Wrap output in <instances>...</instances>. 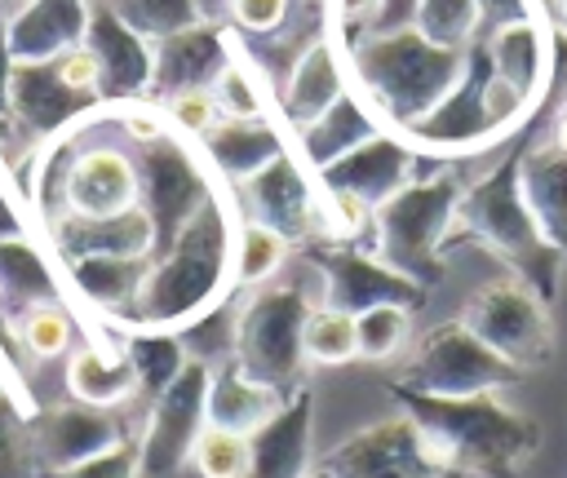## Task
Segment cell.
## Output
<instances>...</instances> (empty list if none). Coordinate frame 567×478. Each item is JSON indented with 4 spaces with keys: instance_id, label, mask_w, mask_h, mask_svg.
<instances>
[{
    "instance_id": "6da1fadb",
    "label": "cell",
    "mask_w": 567,
    "mask_h": 478,
    "mask_svg": "<svg viewBox=\"0 0 567 478\" xmlns=\"http://www.w3.org/2000/svg\"><path fill=\"white\" fill-rule=\"evenodd\" d=\"M235 235H239L235 204L213 190L177 230L173 248L151 261L128 310H120L106 323H115L120 332H182L221 301H230L239 292Z\"/></svg>"
},
{
    "instance_id": "7a4b0ae2",
    "label": "cell",
    "mask_w": 567,
    "mask_h": 478,
    "mask_svg": "<svg viewBox=\"0 0 567 478\" xmlns=\"http://www.w3.org/2000/svg\"><path fill=\"white\" fill-rule=\"evenodd\" d=\"M390 398L399 403V412L416 420L439 465L461 478H518V469L540 447V425L514 412L509 403H501L496 389L443 398V394H421L394 381Z\"/></svg>"
},
{
    "instance_id": "3957f363",
    "label": "cell",
    "mask_w": 567,
    "mask_h": 478,
    "mask_svg": "<svg viewBox=\"0 0 567 478\" xmlns=\"http://www.w3.org/2000/svg\"><path fill=\"white\" fill-rule=\"evenodd\" d=\"M292 270H279L261 288H239L235 323H230V358L244 376L292 394L306 385V319L319 305V274L301 252L288 257Z\"/></svg>"
},
{
    "instance_id": "277c9868",
    "label": "cell",
    "mask_w": 567,
    "mask_h": 478,
    "mask_svg": "<svg viewBox=\"0 0 567 478\" xmlns=\"http://www.w3.org/2000/svg\"><path fill=\"white\" fill-rule=\"evenodd\" d=\"M456 235L470 239V243H478V248H487L496 261H505L509 274H518L523 283H532L545 301L558 297L567 257L545 239L540 221L532 217L527 195H523V181H518V159H505L496 173H487L483 181H474L470 190H461L443 252L452 248Z\"/></svg>"
},
{
    "instance_id": "5b68a950",
    "label": "cell",
    "mask_w": 567,
    "mask_h": 478,
    "mask_svg": "<svg viewBox=\"0 0 567 478\" xmlns=\"http://www.w3.org/2000/svg\"><path fill=\"white\" fill-rule=\"evenodd\" d=\"M456 199L461 186L447 173L430 181H408L372 208V252L421 288H439L447 274L443 243L456 217Z\"/></svg>"
},
{
    "instance_id": "8992f818",
    "label": "cell",
    "mask_w": 567,
    "mask_h": 478,
    "mask_svg": "<svg viewBox=\"0 0 567 478\" xmlns=\"http://www.w3.org/2000/svg\"><path fill=\"white\" fill-rule=\"evenodd\" d=\"M359 75L372 89V102H381L385 115L399 124H412L425 106H434L456 75H465V49L430 44L421 31L377 35L359 53Z\"/></svg>"
},
{
    "instance_id": "52a82bcc",
    "label": "cell",
    "mask_w": 567,
    "mask_h": 478,
    "mask_svg": "<svg viewBox=\"0 0 567 478\" xmlns=\"http://www.w3.org/2000/svg\"><path fill=\"white\" fill-rule=\"evenodd\" d=\"M461 323L487 345L496 350L505 363H514L518 372H536L554 358V319H549V301L523 283L518 274L492 279L483 283L465 310Z\"/></svg>"
},
{
    "instance_id": "ba28073f",
    "label": "cell",
    "mask_w": 567,
    "mask_h": 478,
    "mask_svg": "<svg viewBox=\"0 0 567 478\" xmlns=\"http://www.w3.org/2000/svg\"><path fill=\"white\" fill-rule=\"evenodd\" d=\"M527 372L505 363L496 350H487L461 319H447L421 336L412 358L399 372V385L421 389V394H443V398H465V394H492L518 385Z\"/></svg>"
},
{
    "instance_id": "9c48e42d",
    "label": "cell",
    "mask_w": 567,
    "mask_h": 478,
    "mask_svg": "<svg viewBox=\"0 0 567 478\" xmlns=\"http://www.w3.org/2000/svg\"><path fill=\"white\" fill-rule=\"evenodd\" d=\"M310 270L319 274V305L346 310V314H363L372 305H421L430 297V288H421L416 279H408L403 270L385 266L372 248L359 243H306L297 248Z\"/></svg>"
},
{
    "instance_id": "30bf717a",
    "label": "cell",
    "mask_w": 567,
    "mask_h": 478,
    "mask_svg": "<svg viewBox=\"0 0 567 478\" xmlns=\"http://www.w3.org/2000/svg\"><path fill=\"white\" fill-rule=\"evenodd\" d=\"M208 376H213V363L190 358L177 372V381L146 403V425L137 438L142 478H177L182 465L190 460V447L208 425Z\"/></svg>"
},
{
    "instance_id": "8fae6325",
    "label": "cell",
    "mask_w": 567,
    "mask_h": 478,
    "mask_svg": "<svg viewBox=\"0 0 567 478\" xmlns=\"http://www.w3.org/2000/svg\"><path fill=\"white\" fill-rule=\"evenodd\" d=\"M244 221H261L270 230H279L292 248L306 243H328V208L319 199V190L310 186V177L297 168V159L284 150L275 155L266 168H257L252 177L235 181Z\"/></svg>"
},
{
    "instance_id": "7c38bea8",
    "label": "cell",
    "mask_w": 567,
    "mask_h": 478,
    "mask_svg": "<svg viewBox=\"0 0 567 478\" xmlns=\"http://www.w3.org/2000/svg\"><path fill=\"white\" fill-rule=\"evenodd\" d=\"M319 469L328 478H461L439 465V456L425 447L416 420L408 412H394L346 443H337Z\"/></svg>"
},
{
    "instance_id": "4fadbf2b",
    "label": "cell",
    "mask_w": 567,
    "mask_h": 478,
    "mask_svg": "<svg viewBox=\"0 0 567 478\" xmlns=\"http://www.w3.org/2000/svg\"><path fill=\"white\" fill-rule=\"evenodd\" d=\"M137 168H142V212L151 217V230H155V243H151V261H155L173 248L177 230L190 221V212L217 186L190 159V150H182L173 137H159V142L142 146Z\"/></svg>"
},
{
    "instance_id": "5bb4252c",
    "label": "cell",
    "mask_w": 567,
    "mask_h": 478,
    "mask_svg": "<svg viewBox=\"0 0 567 478\" xmlns=\"http://www.w3.org/2000/svg\"><path fill=\"white\" fill-rule=\"evenodd\" d=\"M27 429H31L35 465L44 474H66L80 460H89V456L128 438V425L120 420V407H89V403L49 407L35 420H27Z\"/></svg>"
},
{
    "instance_id": "9a60e30c",
    "label": "cell",
    "mask_w": 567,
    "mask_h": 478,
    "mask_svg": "<svg viewBox=\"0 0 567 478\" xmlns=\"http://www.w3.org/2000/svg\"><path fill=\"white\" fill-rule=\"evenodd\" d=\"M310 429H315V389L297 385L284 407L248 434V465L239 478H310Z\"/></svg>"
},
{
    "instance_id": "2e32d148",
    "label": "cell",
    "mask_w": 567,
    "mask_h": 478,
    "mask_svg": "<svg viewBox=\"0 0 567 478\" xmlns=\"http://www.w3.org/2000/svg\"><path fill=\"white\" fill-rule=\"evenodd\" d=\"M97 97H84L75 89H66L53 71L49 58L40 62H13V80H9V111L13 119L44 146L49 137H58L62 128H71L75 119H84L89 111H97Z\"/></svg>"
},
{
    "instance_id": "e0dca14e",
    "label": "cell",
    "mask_w": 567,
    "mask_h": 478,
    "mask_svg": "<svg viewBox=\"0 0 567 478\" xmlns=\"http://www.w3.org/2000/svg\"><path fill=\"white\" fill-rule=\"evenodd\" d=\"M408 168H412V150L390 142V137H368L354 150H346L341 159H332L328 168H319V186L323 190H346L359 195L363 204H381L394 190L408 186Z\"/></svg>"
},
{
    "instance_id": "ac0fdd59",
    "label": "cell",
    "mask_w": 567,
    "mask_h": 478,
    "mask_svg": "<svg viewBox=\"0 0 567 478\" xmlns=\"http://www.w3.org/2000/svg\"><path fill=\"white\" fill-rule=\"evenodd\" d=\"M226 49H221V35L213 27H186V31H173L164 40L151 44V89L159 97L177 93V89H195V84H213L217 71L226 66Z\"/></svg>"
},
{
    "instance_id": "d6986e66",
    "label": "cell",
    "mask_w": 567,
    "mask_h": 478,
    "mask_svg": "<svg viewBox=\"0 0 567 478\" xmlns=\"http://www.w3.org/2000/svg\"><path fill=\"white\" fill-rule=\"evenodd\" d=\"M84 22H89V0H31L13 18H4L9 53L13 62L53 58L84 40Z\"/></svg>"
},
{
    "instance_id": "ffe728a7",
    "label": "cell",
    "mask_w": 567,
    "mask_h": 478,
    "mask_svg": "<svg viewBox=\"0 0 567 478\" xmlns=\"http://www.w3.org/2000/svg\"><path fill=\"white\" fill-rule=\"evenodd\" d=\"M284 398L288 394L244 376L235 358H221V363H213V376H208V425L252 434L284 407Z\"/></svg>"
},
{
    "instance_id": "44dd1931",
    "label": "cell",
    "mask_w": 567,
    "mask_h": 478,
    "mask_svg": "<svg viewBox=\"0 0 567 478\" xmlns=\"http://www.w3.org/2000/svg\"><path fill=\"white\" fill-rule=\"evenodd\" d=\"M518 181L545 239L567 257V155L549 142L518 159Z\"/></svg>"
},
{
    "instance_id": "7402d4cb",
    "label": "cell",
    "mask_w": 567,
    "mask_h": 478,
    "mask_svg": "<svg viewBox=\"0 0 567 478\" xmlns=\"http://www.w3.org/2000/svg\"><path fill=\"white\" fill-rule=\"evenodd\" d=\"M66 389L75 403H89V407H124L137 398V372H133L124 345H115V350L84 345L66 363Z\"/></svg>"
},
{
    "instance_id": "603a6c76",
    "label": "cell",
    "mask_w": 567,
    "mask_h": 478,
    "mask_svg": "<svg viewBox=\"0 0 567 478\" xmlns=\"http://www.w3.org/2000/svg\"><path fill=\"white\" fill-rule=\"evenodd\" d=\"M208 159L217 164V173H226L230 181L252 177L257 168H266L275 155H284V137L266 124V119H217L204 137Z\"/></svg>"
},
{
    "instance_id": "cb8c5ba5",
    "label": "cell",
    "mask_w": 567,
    "mask_h": 478,
    "mask_svg": "<svg viewBox=\"0 0 567 478\" xmlns=\"http://www.w3.org/2000/svg\"><path fill=\"white\" fill-rule=\"evenodd\" d=\"M66 270H71L75 292L93 310H102V319H115L137 297V288L151 270V257H80Z\"/></svg>"
},
{
    "instance_id": "d4e9b609",
    "label": "cell",
    "mask_w": 567,
    "mask_h": 478,
    "mask_svg": "<svg viewBox=\"0 0 567 478\" xmlns=\"http://www.w3.org/2000/svg\"><path fill=\"white\" fill-rule=\"evenodd\" d=\"M120 345H124V354L137 372V398L142 403L159 398L177 381V372L190 363L186 341L177 332H124Z\"/></svg>"
},
{
    "instance_id": "484cf974",
    "label": "cell",
    "mask_w": 567,
    "mask_h": 478,
    "mask_svg": "<svg viewBox=\"0 0 567 478\" xmlns=\"http://www.w3.org/2000/svg\"><path fill=\"white\" fill-rule=\"evenodd\" d=\"M297 133H301L306 159H310L315 168H328L332 159H341L346 150H354L359 142H368V137H372V124H368L363 106H354L350 97H337L319 119L301 124Z\"/></svg>"
},
{
    "instance_id": "4316f807",
    "label": "cell",
    "mask_w": 567,
    "mask_h": 478,
    "mask_svg": "<svg viewBox=\"0 0 567 478\" xmlns=\"http://www.w3.org/2000/svg\"><path fill=\"white\" fill-rule=\"evenodd\" d=\"M292 257V243L261 226V221H239V235H235V283L239 288H261L270 283Z\"/></svg>"
},
{
    "instance_id": "83f0119b",
    "label": "cell",
    "mask_w": 567,
    "mask_h": 478,
    "mask_svg": "<svg viewBox=\"0 0 567 478\" xmlns=\"http://www.w3.org/2000/svg\"><path fill=\"white\" fill-rule=\"evenodd\" d=\"M337 93H341V80H337L332 53H328V49H310V53L301 58L292 84H288V115H292V124L301 128V124L319 119V115L337 102Z\"/></svg>"
},
{
    "instance_id": "f1b7e54d",
    "label": "cell",
    "mask_w": 567,
    "mask_h": 478,
    "mask_svg": "<svg viewBox=\"0 0 567 478\" xmlns=\"http://www.w3.org/2000/svg\"><path fill=\"white\" fill-rule=\"evenodd\" d=\"M301 345H306V363L341 367V363L359 358V323H354V314H346V310L315 305L310 319H306Z\"/></svg>"
},
{
    "instance_id": "f546056e",
    "label": "cell",
    "mask_w": 567,
    "mask_h": 478,
    "mask_svg": "<svg viewBox=\"0 0 567 478\" xmlns=\"http://www.w3.org/2000/svg\"><path fill=\"white\" fill-rule=\"evenodd\" d=\"M13 328H18L22 350L31 358H62L71 350V341H75V319H71V310L62 301H40V305L22 310L13 319Z\"/></svg>"
},
{
    "instance_id": "4dcf8cb0",
    "label": "cell",
    "mask_w": 567,
    "mask_h": 478,
    "mask_svg": "<svg viewBox=\"0 0 567 478\" xmlns=\"http://www.w3.org/2000/svg\"><path fill=\"white\" fill-rule=\"evenodd\" d=\"M111 9L124 18V27H133L151 44L173 35V31H186V27L204 22L195 0H111Z\"/></svg>"
},
{
    "instance_id": "1f68e13d",
    "label": "cell",
    "mask_w": 567,
    "mask_h": 478,
    "mask_svg": "<svg viewBox=\"0 0 567 478\" xmlns=\"http://www.w3.org/2000/svg\"><path fill=\"white\" fill-rule=\"evenodd\" d=\"M478 27V0H421L416 4V31L430 44L465 49Z\"/></svg>"
},
{
    "instance_id": "d6a6232c",
    "label": "cell",
    "mask_w": 567,
    "mask_h": 478,
    "mask_svg": "<svg viewBox=\"0 0 567 478\" xmlns=\"http://www.w3.org/2000/svg\"><path fill=\"white\" fill-rule=\"evenodd\" d=\"M359 358H394L412 336V310L408 305H372L359 319Z\"/></svg>"
},
{
    "instance_id": "836d02e7",
    "label": "cell",
    "mask_w": 567,
    "mask_h": 478,
    "mask_svg": "<svg viewBox=\"0 0 567 478\" xmlns=\"http://www.w3.org/2000/svg\"><path fill=\"white\" fill-rule=\"evenodd\" d=\"M190 465L199 469V478H239L248 465V434L204 425L190 447Z\"/></svg>"
},
{
    "instance_id": "e575fe53",
    "label": "cell",
    "mask_w": 567,
    "mask_h": 478,
    "mask_svg": "<svg viewBox=\"0 0 567 478\" xmlns=\"http://www.w3.org/2000/svg\"><path fill=\"white\" fill-rule=\"evenodd\" d=\"M213 97L226 119H261V84L244 62H226L213 80Z\"/></svg>"
},
{
    "instance_id": "d590c367",
    "label": "cell",
    "mask_w": 567,
    "mask_h": 478,
    "mask_svg": "<svg viewBox=\"0 0 567 478\" xmlns=\"http://www.w3.org/2000/svg\"><path fill=\"white\" fill-rule=\"evenodd\" d=\"M159 106H164L168 124H173V128H182L186 137H204V133L221 119V106H217V97H213V84L177 89V93H168Z\"/></svg>"
},
{
    "instance_id": "8d00e7d4",
    "label": "cell",
    "mask_w": 567,
    "mask_h": 478,
    "mask_svg": "<svg viewBox=\"0 0 567 478\" xmlns=\"http://www.w3.org/2000/svg\"><path fill=\"white\" fill-rule=\"evenodd\" d=\"M35 469L40 465H35V451H31V429L0 398V478H35Z\"/></svg>"
},
{
    "instance_id": "74e56055",
    "label": "cell",
    "mask_w": 567,
    "mask_h": 478,
    "mask_svg": "<svg viewBox=\"0 0 567 478\" xmlns=\"http://www.w3.org/2000/svg\"><path fill=\"white\" fill-rule=\"evenodd\" d=\"M53 478H142V451H137V438H124L89 460H80L75 469L66 474H53Z\"/></svg>"
},
{
    "instance_id": "f35d334b",
    "label": "cell",
    "mask_w": 567,
    "mask_h": 478,
    "mask_svg": "<svg viewBox=\"0 0 567 478\" xmlns=\"http://www.w3.org/2000/svg\"><path fill=\"white\" fill-rule=\"evenodd\" d=\"M292 13V0H226V18L244 35H275Z\"/></svg>"
},
{
    "instance_id": "ab89813d",
    "label": "cell",
    "mask_w": 567,
    "mask_h": 478,
    "mask_svg": "<svg viewBox=\"0 0 567 478\" xmlns=\"http://www.w3.org/2000/svg\"><path fill=\"white\" fill-rule=\"evenodd\" d=\"M9 80H13V53H9V27L0 9V115L9 111Z\"/></svg>"
},
{
    "instance_id": "60d3db41",
    "label": "cell",
    "mask_w": 567,
    "mask_h": 478,
    "mask_svg": "<svg viewBox=\"0 0 567 478\" xmlns=\"http://www.w3.org/2000/svg\"><path fill=\"white\" fill-rule=\"evenodd\" d=\"M554 146L567 155V106L558 111V119H554Z\"/></svg>"
},
{
    "instance_id": "b9f144b4",
    "label": "cell",
    "mask_w": 567,
    "mask_h": 478,
    "mask_svg": "<svg viewBox=\"0 0 567 478\" xmlns=\"http://www.w3.org/2000/svg\"><path fill=\"white\" fill-rule=\"evenodd\" d=\"M27 4H31V0H0V9H4V18H13V13H18V9H27Z\"/></svg>"
},
{
    "instance_id": "7bdbcfd3",
    "label": "cell",
    "mask_w": 567,
    "mask_h": 478,
    "mask_svg": "<svg viewBox=\"0 0 567 478\" xmlns=\"http://www.w3.org/2000/svg\"><path fill=\"white\" fill-rule=\"evenodd\" d=\"M310 478H328V474H323V469H310Z\"/></svg>"
},
{
    "instance_id": "ee69618b",
    "label": "cell",
    "mask_w": 567,
    "mask_h": 478,
    "mask_svg": "<svg viewBox=\"0 0 567 478\" xmlns=\"http://www.w3.org/2000/svg\"><path fill=\"white\" fill-rule=\"evenodd\" d=\"M306 4H328V0H306Z\"/></svg>"
},
{
    "instance_id": "f6af8a7d",
    "label": "cell",
    "mask_w": 567,
    "mask_h": 478,
    "mask_svg": "<svg viewBox=\"0 0 567 478\" xmlns=\"http://www.w3.org/2000/svg\"><path fill=\"white\" fill-rule=\"evenodd\" d=\"M0 301H4V288H0Z\"/></svg>"
},
{
    "instance_id": "bcb514c9",
    "label": "cell",
    "mask_w": 567,
    "mask_h": 478,
    "mask_svg": "<svg viewBox=\"0 0 567 478\" xmlns=\"http://www.w3.org/2000/svg\"><path fill=\"white\" fill-rule=\"evenodd\" d=\"M563 9H567V0H563Z\"/></svg>"
}]
</instances>
